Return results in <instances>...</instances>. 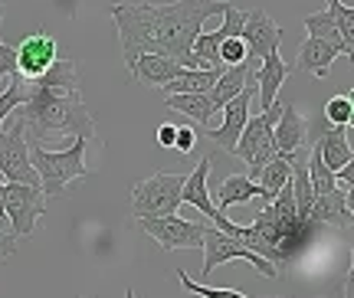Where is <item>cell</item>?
<instances>
[{
    "mask_svg": "<svg viewBox=\"0 0 354 298\" xmlns=\"http://www.w3.org/2000/svg\"><path fill=\"white\" fill-rule=\"evenodd\" d=\"M338 56H344L338 43H328V39H318V37H305V43L299 46L295 66L305 69V73H312L315 79H325L331 69V62L338 59Z\"/></svg>",
    "mask_w": 354,
    "mask_h": 298,
    "instance_id": "18",
    "label": "cell"
},
{
    "mask_svg": "<svg viewBox=\"0 0 354 298\" xmlns=\"http://www.w3.org/2000/svg\"><path fill=\"white\" fill-rule=\"evenodd\" d=\"M56 59V39L46 30H37L17 46V73L24 75L26 82L43 75Z\"/></svg>",
    "mask_w": 354,
    "mask_h": 298,
    "instance_id": "14",
    "label": "cell"
},
{
    "mask_svg": "<svg viewBox=\"0 0 354 298\" xmlns=\"http://www.w3.org/2000/svg\"><path fill=\"white\" fill-rule=\"evenodd\" d=\"M282 26L269 17L266 10H250L243 13V30H240V39L246 43V53L263 59L269 53H279V43H282Z\"/></svg>",
    "mask_w": 354,
    "mask_h": 298,
    "instance_id": "13",
    "label": "cell"
},
{
    "mask_svg": "<svg viewBox=\"0 0 354 298\" xmlns=\"http://www.w3.org/2000/svg\"><path fill=\"white\" fill-rule=\"evenodd\" d=\"M325 122L338 124V128H351V122H354L351 92H344V95H331V99L325 102Z\"/></svg>",
    "mask_w": 354,
    "mask_h": 298,
    "instance_id": "29",
    "label": "cell"
},
{
    "mask_svg": "<svg viewBox=\"0 0 354 298\" xmlns=\"http://www.w3.org/2000/svg\"><path fill=\"white\" fill-rule=\"evenodd\" d=\"M308 180H312V194H328V190H335L338 187V177H335V171H331L328 164L318 158L315 151H308Z\"/></svg>",
    "mask_w": 354,
    "mask_h": 298,
    "instance_id": "27",
    "label": "cell"
},
{
    "mask_svg": "<svg viewBox=\"0 0 354 298\" xmlns=\"http://www.w3.org/2000/svg\"><path fill=\"white\" fill-rule=\"evenodd\" d=\"M246 56H250V53H246V43H243L240 37H230V39H223V43H220V62H223V66L243 62Z\"/></svg>",
    "mask_w": 354,
    "mask_h": 298,
    "instance_id": "32",
    "label": "cell"
},
{
    "mask_svg": "<svg viewBox=\"0 0 354 298\" xmlns=\"http://www.w3.org/2000/svg\"><path fill=\"white\" fill-rule=\"evenodd\" d=\"M180 187L184 174H154L148 180L131 187L128 197V210L131 216H167V213L180 210Z\"/></svg>",
    "mask_w": 354,
    "mask_h": 298,
    "instance_id": "6",
    "label": "cell"
},
{
    "mask_svg": "<svg viewBox=\"0 0 354 298\" xmlns=\"http://www.w3.org/2000/svg\"><path fill=\"white\" fill-rule=\"evenodd\" d=\"M328 10L335 13V20H338V30H342V43L348 46V50H354V10L348 7V3H342V0H328Z\"/></svg>",
    "mask_w": 354,
    "mask_h": 298,
    "instance_id": "31",
    "label": "cell"
},
{
    "mask_svg": "<svg viewBox=\"0 0 354 298\" xmlns=\"http://www.w3.org/2000/svg\"><path fill=\"white\" fill-rule=\"evenodd\" d=\"M26 145H30V164L37 167L39 187L46 197H63L73 180L92 177V167L86 164V148L92 141L86 138H76L66 151H46L39 141H26Z\"/></svg>",
    "mask_w": 354,
    "mask_h": 298,
    "instance_id": "4",
    "label": "cell"
},
{
    "mask_svg": "<svg viewBox=\"0 0 354 298\" xmlns=\"http://www.w3.org/2000/svg\"><path fill=\"white\" fill-rule=\"evenodd\" d=\"M165 105L171 109V112H180L187 115L194 124H210L220 115V109L214 105V99H210V92H177V95H167Z\"/></svg>",
    "mask_w": 354,
    "mask_h": 298,
    "instance_id": "21",
    "label": "cell"
},
{
    "mask_svg": "<svg viewBox=\"0 0 354 298\" xmlns=\"http://www.w3.org/2000/svg\"><path fill=\"white\" fill-rule=\"evenodd\" d=\"M197 145V131L194 128H177V138H174V148L171 151H180V154H190Z\"/></svg>",
    "mask_w": 354,
    "mask_h": 298,
    "instance_id": "34",
    "label": "cell"
},
{
    "mask_svg": "<svg viewBox=\"0 0 354 298\" xmlns=\"http://www.w3.org/2000/svg\"><path fill=\"white\" fill-rule=\"evenodd\" d=\"M125 298H138V295H135V292H131V288H128V292H125Z\"/></svg>",
    "mask_w": 354,
    "mask_h": 298,
    "instance_id": "40",
    "label": "cell"
},
{
    "mask_svg": "<svg viewBox=\"0 0 354 298\" xmlns=\"http://www.w3.org/2000/svg\"><path fill=\"white\" fill-rule=\"evenodd\" d=\"M256 197H259V184L250 180L246 174H233L216 187V210H230V207L250 203V200H256Z\"/></svg>",
    "mask_w": 354,
    "mask_h": 298,
    "instance_id": "24",
    "label": "cell"
},
{
    "mask_svg": "<svg viewBox=\"0 0 354 298\" xmlns=\"http://www.w3.org/2000/svg\"><path fill=\"white\" fill-rule=\"evenodd\" d=\"M253 99H256V82L250 79V82H246V86H243L223 109H220V112H223V122L216 124L214 131H207V138H210L220 151H233V145H236V138H240V131H243V124H246V118H250V105H253Z\"/></svg>",
    "mask_w": 354,
    "mask_h": 298,
    "instance_id": "12",
    "label": "cell"
},
{
    "mask_svg": "<svg viewBox=\"0 0 354 298\" xmlns=\"http://www.w3.org/2000/svg\"><path fill=\"white\" fill-rule=\"evenodd\" d=\"M335 177H338V184H342L344 190H351V184H354V167H351V164H344V167H338V171H335Z\"/></svg>",
    "mask_w": 354,
    "mask_h": 298,
    "instance_id": "37",
    "label": "cell"
},
{
    "mask_svg": "<svg viewBox=\"0 0 354 298\" xmlns=\"http://www.w3.org/2000/svg\"><path fill=\"white\" fill-rule=\"evenodd\" d=\"M292 177V164H289V154H276V158H269L266 167L259 171L256 177V184H259V207H266L269 200L276 197L282 184H289Z\"/></svg>",
    "mask_w": 354,
    "mask_h": 298,
    "instance_id": "23",
    "label": "cell"
},
{
    "mask_svg": "<svg viewBox=\"0 0 354 298\" xmlns=\"http://www.w3.org/2000/svg\"><path fill=\"white\" fill-rule=\"evenodd\" d=\"M0 216H3V184H0Z\"/></svg>",
    "mask_w": 354,
    "mask_h": 298,
    "instance_id": "39",
    "label": "cell"
},
{
    "mask_svg": "<svg viewBox=\"0 0 354 298\" xmlns=\"http://www.w3.org/2000/svg\"><path fill=\"white\" fill-rule=\"evenodd\" d=\"M180 69H187V66H180L177 59H167V56H158V53H141V56H135L128 62V73L135 75V82H141L148 89L167 86L171 79L180 75Z\"/></svg>",
    "mask_w": 354,
    "mask_h": 298,
    "instance_id": "15",
    "label": "cell"
},
{
    "mask_svg": "<svg viewBox=\"0 0 354 298\" xmlns=\"http://www.w3.org/2000/svg\"><path fill=\"white\" fill-rule=\"evenodd\" d=\"M305 30H308V37H318V39H328V43H338L344 53V59H351V50L342 43V30H338V20H335V13L331 10H322V13H308L302 20Z\"/></svg>",
    "mask_w": 354,
    "mask_h": 298,
    "instance_id": "26",
    "label": "cell"
},
{
    "mask_svg": "<svg viewBox=\"0 0 354 298\" xmlns=\"http://www.w3.org/2000/svg\"><path fill=\"white\" fill-rule=\"evenodd\" d=\"M305 131H308V122L299 115V109H295V105H282V115H279L276 131H272L276 154H292V151H299L305 141H308Z\"/></svg>",
    "mask_w": 354,
    "mask_h": 298,
    "instance_id": "20",
    "label": "cell"
},
{
    "mask_svg": "<svg viewBox=\"0 0 354 298\" xmlns=\"http://www.w3.org/2000/svg\"><path fill=\"white\" fill-rule=\"evenodd\" d=\"M289 62L282 59L279 53H269L263 56V62L256 66L253 73V82H256V95H259V112H266L272 102H276L279 89L286 86V79H289Z\"/></svg>",
    "mask_w": 354,
    "mask_h": 298,
    "instance_id": "16",
    "label": "cell"
},
{
    "mask_svg": "<svg viewBox=\"0 0 354 298\" xmlns=\"http://www.w3.org/2000/svg\"><path fill=\"white\" fill-rule=\"evenodd\" d=\"M26 95V86H24V75L13 73L10 79H7V89L0 92V128H3V122L10 118L13 112H17V105L24 102Z\"/></svg>",
    "mask_w": 354,
    "mask_h": 298,
    "instance_id": "28",
    "label": "cell"
},
{
    "mask_svg": "<svg viewBox=\"0 0 354 298\" xmlns=\"http://www.w3.org/2000/svg\"><path fill=\"white\" fill-rule=\"evenodd\" d=\"M308 220H315L322 226H348L351 223V190H328V194H318L312 200V210Z\"/></svg>",
    "mask_w": 354,
    "mask_h": 298,
    "instance_id": "17",
    "label": "cell"
},
{
    "mask_svg": "<svg viewBox=\"0 0 354 298\" xmlns=\"http://www.w3.org/2000/svg\"><path fill=\"white\" fill-rule=\"evenodd\" d=\"M79 73H82V66L76 59H59L56 56L46 73L30 79V86L50 89V92H79Z\"/></svg>",
    "mask_w": 354,
    "mask_h": 298,
    "instance_id": "22",
    "label": "cell"
},
{
    "mask_svg": "<svg viewBox=\"0 0 354 298\" xmlns=\"http://www.w3.org/2000/svg\"><path fill=\"white\" fill-rule=\"evenodd\" d=\"M282 105L286 102H272L266 112H259L253 118H246V124H243L240 138H236V145H233V151L230 154H236L240 161H246V167H250V180H256L259 177V171L266 167V161L269 158H276V141H272V131H276V122L279 115H282Z\"/></svg>",
    "mask_w": 354,
    "mask_h": 298,
    "instance_id": "5",
    "label": "cell"
},
{
    "mask_svg": "<svg viewBox=\"0 0 354 298\" xmlns=\"http://www.w3.org/2000/svg\"><path fill=\"white\" fill-rule=\"evenodd\" d=\"M17 115H20L30 141H43L46 135H69L102 145L95 135V118L79 92H50V89L26 86V95L17 105Z\"/></svg>",
    "mask_w": 354,
    "mask_h": 298,
    "instance_id": "3",
    "label": "cell"
},
{
    "mask_svg": "<svg viewBox=\"0 0 354 298\" xmlns=\"http://www.w3.org/2000/svg\"><path fill=\"white\" fill-rule=\"evenodd\" d=\"M325 226L315 220H305L295 213V200H292V184H282L276 197L266 207H256V220L250 226H230L227 236H236L243 246L259 252L266 262L272 266H286L295 259L302 249L315 243V236Z\"/></svg>",
    "mask_w": 354,
    "mask_h": 298,
    "instance_id": "2",
    "label": "cell"
},
{
    "mask_svg": "<svg viewBox=\"0 0 354 298\" xmlns=\"http://www.w3.org/2000/svg\"><path fill=\"white\" fill-rule=\"evenodd\" d=\"M174 138H177V124H171V122H165L161 128H158V135H154V141L161 145V148H174Z\"/></svg>",
    "mask_w": 354,
    "mask_h": 298,
    "instance_id": "35",
    "label": "cell"
},
{
    "mask_svg": "<svg viewBox=\"0 0 354 298\" xmlns=\"http://www.w3.org/2000/svg\"><path fill=\"white\" fill-rule=\"evenodd\" d=\"M3 13H7V3L0 0V24H3Z\"/></svg>",
    "mask_w": 354,
    "mask_h": 298,
    "instance_id": "38",
    "label": "cell"
},
{
    "mask_svg": "<svg viewBox=\"0 0 354 298\" xmlns=\"http://www.w3.org/2000/svg\"><path fill=\"white\" fill-rule=\"evenodd\" d=\"M256 66H259V59L256 56H246L243 62H233V66H223V73H220V79L214 82V89H210V99H214L216 109H223L236 92H240L250 79H253Z\"/></svg>",
    "mask_w": 354,
    "mask_h": 298,
    "instance_id": "19",
    "label": "cell"
},
{
    "mask_svg": "<svg viewBox=\"0 0 354 298\" xmlns=\"http://www.w3.org/2000/svg\"><path fill=\"white\" fill-rule=\"evenodd\" d=\"M223 66H210V69H180L177 79H171L165 89V95H177V92H210L214 82L220 79Z\"/></svg>",
    "mask_w": 354,
    "mask_h": 298,
    "instance_id": "25",
    "label": "cell"
},
{
    "mask_svg": "<svg viewBox=\"0 0 354 298\" xmlns=\"http://www.w3.org/2000/svg\"><path fill=\"white\" fill-rule=\"evenodd\" d=\"M203 275H210L216 266H223V262H233V259H243L250 262L256 272H263L266 279H276L279 269L272 262H266L259 252H253L250 246H243L236 236H227L223 230H216V226H207V233H203Z\"/></svg>",
    "mask_w": 354,
    "mask_h": 298,
    "instance_id": "8",
    "label": "cell"
},
{
    "mask_svg": "<svg viewBox=\"0 0 354 298\" xmlns=\"http://www.w3.org/2000/svg\"><path fill=\"white\" fill-rule=\"evenodd\" d=\"M210 171H214V158H210V154H203L201 161H197V167H194V174L184 177V187H180V203L197 207V210H201L203 216L216 226V230L230 233L233 220H230L223 210H216L214 197H210V190H207V177H210Z\"/></svg>",
    "mask_w": 354,
    "mask_h": 298,
    "instance_id": "11",
    "label": "cell"
},
{
    "mask_svg": "<svg viewBox=\"0 0 354 298\" xmlns=\"http://www.w3.org/2000/svg\"><path fill=\"white\" fill-rule=\"evenodd\" d=\"M46 194L33 184H3V216L10 220L13 236L30 239L37 230V220L46 216Z\"/></svg>",
    "mask_w": 354,
    "mask_h": 298,
    "instance_id": "9",
    "label": "cell"
},
{
    "mask_svg": "<svg viewBox=\"0 0 354 298\" xmlns=\"http://www.w3.org/2000/svg\"><path fill=\"white\" fill-rule=\"evenodd\" d=\"M177 282L187 288V292H194V295H201V298H250V295H243V292H236V288H210V286H201V282H194L184 269H177Z\"/></svg>",
    "mask_w": 354,
    "mask_h": 298,
    "instance_id": "30",
    "label": "cell"
},
{
    "mask_svg": "<svg viewBox=\"0 0 354 298\" xmlns=\"http://www.w3.org/2000/svg\"><path fill=\"white\" fill-rule=\"evenodd\" d=\"M138 226L165 252H174V249H201L203 233H207V223H190V220H180L177 213H167V216H138Z\"/></svg>",
    "mask_w": 354,
    "mask_h": 298,
    "instance_id": "10",
    "label": "cell"
},
{
    "mask_svg": "<svg viewBox=\"0 0 354 298\" xmlns=\"http://www.w3.org/2000/svg\"><path fill=\"white\" fill-rule=\"evenodd\" d=\"M223 10V0H174V3H115L112 20L118 26L125 66L141 53H158L167 59H177L187 69H210L203 66L190 46L201 33V26Z\"/></svg>",
    "mask_w": 354,
    "mask_h": 298,
    "instance_id": "1",
    "label": "cell"
},
{
    "mask_svg": "<svg viewBox=\"0 0 354 298\" xmlns=\"http://www.w3.org/2000/svg\"><path fill=\"white\" fill-rule=\"evenodd\" d=\"M17 73V46L0 39V79H10Z\"/></svg>",
    "mask_w": 354,
    "mask_h": 298,
    "instance_id": "33",
    "label": "cell"
},
{
    "mask_svg": "<svg viewBox=\"0 0 354 298\" xmlns=\"http://www.w3.org/2000/svg\"><path fill=\"white\" fill-rule=\"evenodd\" d=\"M0 177L10 184H33L39 187L37 167L30 164V145H26V131L20 115L13 112L10 124L0 128ZM43 190V187H39Z\"/></svg>",
    "mask_w": 354,
    "mask_h": 298,
    "instance_id": "7",
    "label": "cell"
},
{
    "mask_svg": "<svg viewBox=\"0 0 354 298\" xmlns=\"http://www.w3.org/2000/svg\"><path fill=\"white\" fill-rule=\"evenodd\" d=\"M13 252H17V243H13V233H3V230H0V266H3V262L10 259Z\"/></svg>",
    "mask_w": 354,
    "mask_h": 298,
    "instance_id": "36",
    "label": "cell"
}]
</instances>
